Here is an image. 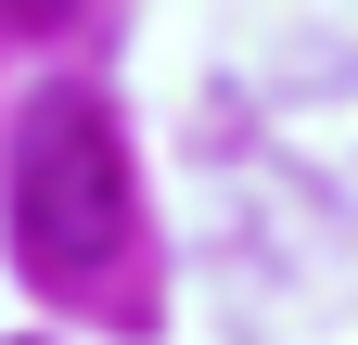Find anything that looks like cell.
I'll return each mask as SVG.
<instances>
[{"label": "cell", "instance_id": "6da1fadb", "mask_svg": "<svg viewBox=\"0 0 358 345\" xmlns=\"http://www.w3.org/2000/svg\"><path fill=\"white\" fill-rule=\"evenodd\" d=\"M13 243L38 281H90L128 243V154L90 90L26 103V128H13Z\"/></svg>", "mask_w": 358, "mask_h": 345}]
</instances>
